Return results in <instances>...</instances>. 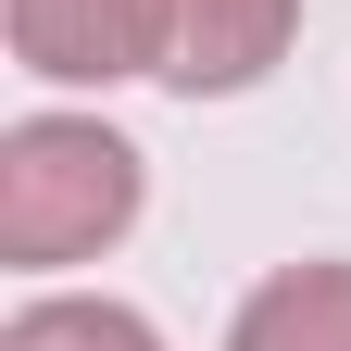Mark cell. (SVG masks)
I'll return each mask as SVG.
<instances>
[{
  "label": "cell",
  "mask_w": 351,
  "mask_h": 351,
  "mask_svg": "<svg viewBox=\"0 0 351 351\" xmlns=\"http://www.w3.org/2000/svg\"><path fill=\"white\" fill-rule=\"evenodd\" d=\"M289 51H301V0H176L163 88L176 101H251Z\"/></svg>",
  "instance_id": "obj_3"
},
{
  "label": "cell",
  "mask_w": 351,
  "mask_h": 351,
  "mask_svg": "<svg viewBox=\"0 0 351 351\" xmlns=\"http://www.w3.org/2000/svg\"><path fill=\"white\" fill-rule=\"evenodd\" d=\"M151 213V151L113 113H13L0 125V263L13 276H63V263L125 251Z\"/></svg>",
  "instance_id": "obj_1"
},
{
  "label": "cell",
  "mask_w": 351,
  "mask_h": 351,
  "mask_svg": "<svg viewBox=\"0 0 351 351\" xmlns=\"http://www.w3.org/2000/svg\"><path fill=\"white\" fill-rule=\"evenodd\" d=\"M0 38L38 88H125V75H163L176 0H0Z\"/></svg>",
  "instance_id": "obj_2"
},
{
  "label": "cell",
  "mask_w": 351,
  "mask_h": 351,
  "mask_svg": "<svg viewBox=\"0 0 351 351\" xmlns=\"http://www.w3.org/2000/svg\"><path fill=\"white\" fill-rule=\"evenodd\" d=\"M0 351H163V326L113 289H38V301H13Z\"/></svg>",
  "instance_id": "obj_5"
},
{
  "label": "cell",
  "mask_w": 351,
  "mask_h": 351,
  "mask_svg": "<svg viewBox=\"0 0 351 351\" xmlns=\"http://www.w3.org/2000/svg\"><path fill=\"white\" fill-rule=\"evenodd\" d=\"M226 351H351V263L339 251L276 263V276L226 314Z\"/></svg>",
  "instance_id": "obj_4"
}]
</instances>
